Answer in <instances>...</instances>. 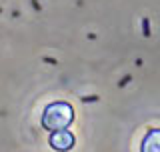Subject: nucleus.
Returning <instances> with one entry per match:
<instances>
[{
    "label": "nucleus",
    "mask_w": 160,
    "mask_h": 152,
    "mask_svg": "<svg viewBox=\"0 0 160 152\" xmlns=\"http://www.w3.org/2000/svg\"><path fill=\"white\" fill-rule=\"evenodd\" d=\"M142 152H160V128H154L144 136Z\"/></svg>",
    "instance_id": "obj_3"
},
{
    "label": "nucleus",
    "mask_w": 160,
    "mask_h": 152,
    "mask_svg": "<svg viewBox=\"0 0 160 152\" xmlns=\"http://www.w3.org/2000/svg\"><path fill=\"white\" fill-rule=\"evenodd\" d=\"M50 146H52L54 150H60V152L70 150L74 146V136L70 134L66 128L64 130H54V134L50 136Z\"/></svg>",
    "instance_id": "obj_2"
},
{
    "label": "nucleus",
    "mask_w": 160,
    "mask_h": 152,
    "mask_svg": "<svg viewBox=\"0 0 160 152\" xmlns=\"http://www.w3.org/2000/svg\"><path fill=\"white\" fill-rule=\"evenodd\" d=\"M74 120V110L66 102H54L50 104L42 114V126L46 130H64Z\"/></svg>",
    "instance_id": "obj_1"
}]
</instances>
